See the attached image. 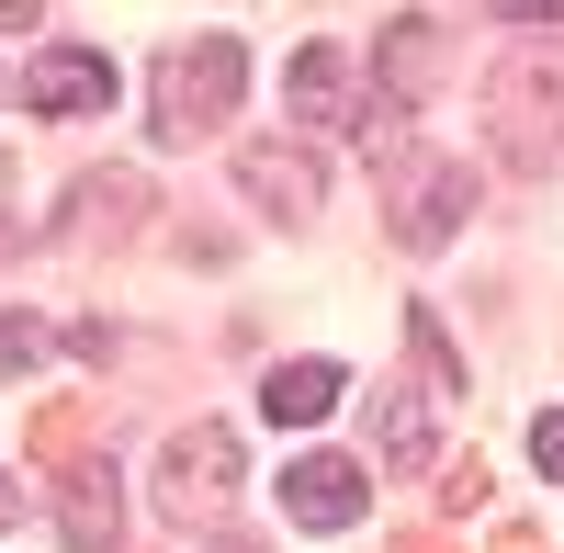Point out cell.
Here are the masks:
<instances>
[{
	"label": "cell",
	"mask_w": 564,
	"mask_h": 553,
	"mask_svg": "<svg viewBox=\"0 0 564 553\" xmlns=\"http://www.w3.org/2000/svg\"><path fill=\"white\" fill-rule=\"evenodd\" d=\"M497 12H520V23H531V34H542V23H553V0H497Z\"/></svg>",
	"instance_id": "e0dca14e"
},
{
	"label": "cell",
	"mask_w": 564,
	"mask_h": 553,
	"mask_svg": "<svg viewBox=\"0 0 564 553\" xmlns=\"http://www.w3.org/2000/svg\"><path fill=\"white\" fill-rule=\"evenodd\" d=\"M0 361H12V373H23V361H45V328H34V316H0Z\"/></svg>",
	"instance_id": "2e32d148"
},
{
	"label": "cell",
	"mask_w": 564,
	"mask_h": 553,
	"mask_svg": "<svg viewBox=\"0 0 564 553\" xmlns=\"http://www.w3.org/2000/svg\"><path fill=\"white\" fill-rule=\"evenodd\" d=\"M339 384H350V373H339V361H282V373L260 384V406H271V419H282V430H316V419H327V406H339Z\"/></svg>",
	"instance_id": "7c38bea8"
},
{
	"label": "cell",
	"mask_w": 564,
	"mask_h": 553,
	"mask_svg": "<svg viewBox=\"0 0 564 553\" xmlns=\"http://www.w3.org/2000/svg\"><path fill=\"white\" fill-rule=\"evenodd\" d=\"M372 79H384V102L417 113V90L441 79V23H430V12H395L384 34H372Z\"/></svg>",
	"instance_id": "30bf717a"
},
{
	"label": "cell",
	"mask_w": 564,
	"mask_h": 553,
	"mask_svg": "<svg viewBox=\"0 0 564 553\" xmlns=\"http://www.w3.org/2000/svg\"><path fill=\"white\" fill-rule=\"evenodd\" d=\"M406 339H417V361H430V395H463V384H475V373H463V350L441 339V316H430V305H406Z\"/></svg>",
	"instance_id": "5bb4252c"
},
{
	"label": "cell",
	"mask_w": 564,
	"mask_h": 553,
	"mask_svg": "<svg viewBox=\"0 0 564 553\" xmlns=\"http://www.w3.org/2000/svg\"><path fill=\"white\" fill-rule=\"evenodd\" d=\"M148 204H159V193H148L135 170H90L45 238H57V249H113V238H135V226H148Z\"/></svg>",
	"instance_id": "5b68a950"
},
{
	"label": "cell",
	"mask_w": 564,
	"mask_h": 553,
	"mask_svg": "<svg viewBox=\"0 0 564 553\" xmlns=\"http://www.w3.org/2000/svg\"><path fill=\"white\" fill-rule=\"evenodd\" d=\"M361 509H372V486L350 452H294V475H282V520L294 531H350Z\"/></svg>",
	"instance_id": "8992f818"
},
{
	"label": "cell",
	"mask_w": 564,
	"mask_h": 553,
	"mask_svg": "<svg viewBox=\"0 0 564 553\" xmlns=\"http://www.w3.org/2000/svg\"><path fill=\"white\" fill-rule=\"evenodd\" d=\"M57 542H68V553H113V542H124V486H113V464H68V475H57Z\"/></svg>",
	"instance_id": "52a82bcc"
},
{
	"label": "cell",
	"mask_w": 564,
	"mask_h": 553,
	"mask_svg": "<svg viewBox=\"0 0 564 553\" xmlns=\"http://www.w3.org/2000/svg\"><path fill=\"white\" fill-rule=\"evenodd\" d=\"M372 441H384L395 464H430V406H417V395H384V406H372Z\"/></svg>",
	"instance_id": "4fadbf2b"
},
{
	"label": "cell",
	"mask_w": 564,
	"mask_h": 553,
	"mask_svg": "<svg viewBox=\"0 0 564 553\" xmlns=\"http://www.w3.org/2000/svg\"><path fill=\"white\" fill-rule=\"evenodd\" d=\"M238 90H249V57H238V34H193V45H170L159 79H148V124H159V148H193V135H215L226 113H238Z\"/></svg>",
	"instance_id": "7a4b0ae2"
},
{
	"label": "cell",
	"mask_w": 564,
	"mask_h": 553,
	"mask_svg": "<svg viewBox=\"0 0 564 553\" xmlns=\"http://www.w3.org/2000/svg\"><path fill=\"white\" fill-rule=\"evenodd\" d=\"M0 204H12V159H0Z\"/></svg>",
	"instance_id": "ffe728a7"
},
{
	"label": "cell",
	"mask_w": 564,
	"mask_h": 553,
	"mask_svg": "<svg viewBox=\"0 0 564 553\" xmlns=\"http://www.w3.org/2000/svg\"><path fill=\"white\" fill-rule=\"evenodd\" d=\"M226 497H238V430H181L170 452H159V520L170 531H204V520H226Z\"/></svg>",
	"instance_id": "3957f363"
},
{
	"label": "cell",
	"mask_w": 564,
	"mask_h": 553,
	"mask_svg": "<svg viewBox=\"0 0 564 553\" xmlns=\"http://www.w3.org/2000/svg\"><path fill=\"white\" fill-rule=\"evenodd\" d=\"M34 12H45V0H0V23H34Z\"/></svg>",
	"instance_id": "d6986e66"
},
{
	"label": "cell",
	"mask_w": 564,
	"mask_h": 553,
	"mask_svg": "<svg viewBox=\"0 0 564 553\" xmlns=\"http://www.w3.org/2000/svg\"><path fill=\"white\" fill-rule=\"evenodd\" d=\"M238 193H249L271 226H305V215L327 204V170H316L305 135H249V148H238Z\"/></svg>",
	"instance_id": "277c9868"
},
{
	"label": "cell",
	"mask_w": 564,
	"mask_h": 553,
	"mask_svg": "<svg viewBox=\"0 0 564 553\" xmlns=\"http://www.w3.org/2000/svg\"><path fill=\"white\" fill-rule=\"evenodd\" d=\"M12 520H23V486H12V475H0V531H12Z\"/></svg>",
	"instance_id": "ac0fdd59"
},
{
	"label": "cell",
	"mask_w": 564,
	"mask_h": 553,
	"mask_svg": "<svg viewBox=\"0 0 564 553\" xmlns=\"http://www.w3.org/2000/svg\"><path fill=\"white\" fill-rule=\"evenodd\" d=\"M463 215H475V170H463V159L417 170V181H406V215H395V249H452Z\"/></svg>",
	"instance_id": "9c48e42d"
},
{
	"label": "cell",
	"mask_w": 564,
	"mask_h": 553,
	"mask_svg": "<svg viewBox=\"0 0 564 553\" xmlns=\"http://www.w3.org/2000/svg\"><path fill=\"white\" fill-rule=\"evenodd\" d=\"M486 148L508 170H553L564 159V34H520L486 68Z\"/></svg>",
	"instance_id": "6da1fadb"
},
{
	"label": "cell",
	"mask_w": 564,
	"mask_h": 553,
	"mask_svg": "<svg viewBox=\"0 0 564 553\" xmlns=\"http://www.w3.org/2000/svg\"><path fill=\"white\" fill-rule=\"evenodd\" d=\"M531 464L564 486V406H542V419H531Z\"/></svg>",
	"instance_id": "9a60e30c"
},
{
	"label": "cell",
	"mask_w": 564,
	"mask_h": 553,
	"mask_svg": "<svg viewBox=\"0 0 564 553\" xmlns=\"http://www.w3.org/2000/svg\"><path fill=\"white\" fill-rule=\"evenodd\" d=\"M23 102H34V113H57V124H79V113H102V102H113V68L90 57V45H45V57L23 68Z\"/></svg>",
	"instance_id": "ba28073f"
},
{
	"label": "cell",
	"mask_w": 564,
	"mask_h": 553,
	"mask_svg": "<svg viewBox=\"0 0 564 553\" xmlns=\"http://www.w3.org/2000/svg\"><path fill=\"white\" fill-rule=\"evenodd\" d=\"M282 90H294V113H305V124H350V113H361V102H350V57H339V45H294Z\"/></svg>",
	"instance_id": "8fae6325"
}]
</instances>
